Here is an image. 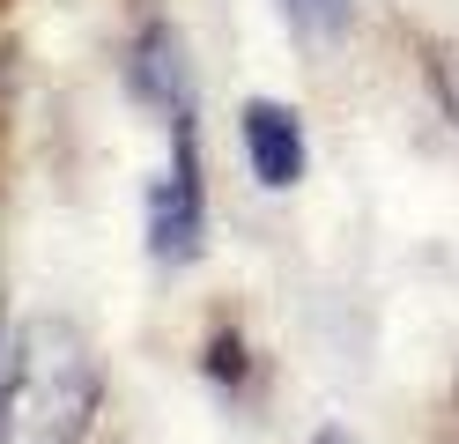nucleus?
I'll use <instances>...</instances> for the list:
<instances>
[{
	"label": "nucleus",
	"mask_w": 459,
	"mask_h": 444,
	"mask_svg": "<svg viewBox=\"0 0 459 444\" xmlns=\"http://www.w3.org/2000/svg\"><path fill=\"white\" fill-rule=\"evenodd\" d=\"M104 400V363L82 326L30 318L8 341L0 370V444H90Z\"/></svg>",
	"instance_id": "nucleus-1"
},
{
	"label": "nucleus",
	"mask_w": 459,
	"mask_h": 444,
	"mask_svg": "<svg viewBox=\"0 0 459 444\" xmlns=\"http://www.w3.org/2000/svg\"><path fill=\"white\" fill-rule=\"evenodd\" d=\"M200 222H208V200H200V141H193V111H170V170L149 193V252L156 259H193L200 252Z\"/></svg>",
	"instance_id": "nucleus-2"
},
{
	"label": "nucleus",
	"mask_w": 459,
	"mask_h": 444,
	"mask_svg": "<svg viewBox=\"0 0 459 444\" xmlns=\"http://www.w3.org/2000/svg\"><path fill=\"white\" fill-rule=\"evenodd\" d=\"M245 156H252V178L260 186H297L304 178V126H297V111L290 104H274V97H252L245 104Z\"/></svg>",
	"instance_id": "nucleus-3"
},
{
	"label": "nucleus",
	"mask_w": 459,
	"mask_h": 444,
	"mask_svg": "<svg viewBox=\"0 0 459 444\" xmlns=\"http://www.w3.org/2000/svg\"><path fill=\"white\" fill-rule=\"evenodd\" d=\"M126 74H134V97H149L163 118H170V111H193L186 45H178V30H170V22H149V30H141V45H134V59H126Z\"/></svg>",
	"instance_id": "nucleus-4"
},
{
	"label": "nucleus",
	"mask_w": 459,
	"mask_h": 444,
	"mask_svg": "<svg viewBox=\"0 0 459 444\" xmlns=\"http://www.w3.org/2000/svg\"><path fill=\"white\" fill-rule=\"evenodd\" d=\"M281 15H290V30H297V38H311V45H333L341 30H349L356 0H281Z\"/></svg>",
	"instance_id": "nucleus-5"
},
{
	"label": "nucleus",
	"mask_w": 459,
	"mask_h": 444,
	"mask_svg": "<svg viewBox=\"0 0 459 444\" xmlns=\"http://www.w3.org/2000/svg\"><path fill=\"white\" fill-rule=\"evenodd\" d=\"M208 370H215L222 385H238V378H245V341H238V334H215V341H208Z\"/></svg>",
	"instance_id": "nucleus-6"
},
{
	"label": "nucleus",
	"mask_w": 459,
	"mask_h": 444,
	"mask_svg": "<svg viewBox=\"0 0 459 444\" xmlns=\"http://www.w3.org/2000/svg\"><path fill=\"white\" fill-rule=\"evenodd\" d=\"M437 97H445L452 126H459V45H445V52H437Z\"/></svg>",
	"instance_id": "nucleus-7"
},
{
	"label": "nucleus",
	"mask_w": 459,
	"mask_h": 444,
	"mask_svg": "<svg viewBox=\"0 0 459 444\" xmlns=\"http://www.w3.org/2000/svg\"><path fill=\"white\" fill-rule=\"evenodd\" d=\"M311 444H349V437H341V430H319V437H311Z\"/></svg>",
	"instance_id": "nucleus-8"
}]
</instances>
